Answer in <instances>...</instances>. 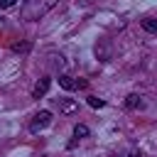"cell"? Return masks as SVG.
Segmentation results:
<instances>
[{"label": "cell", "instance_id": "4", "mask_svg": "<svg viewBox=\"0 0 157 157\" xmlns=\"http://www.w3.org/2000/svg\"><path fill=\"white\" fill-rule=\"evenodd\" d=\"M93 52H96V59H101V61H110L113 59V44L108 39H101Z\"/></svg>", "mask_w": 157, "mask_h": 157}, {"label": "cell", "instance_id": "12", "mask_svg": "<svg viewBox=\"0 0 157 157\" xmlns=\"http://www.w3.org/2000/svg\"><path fill=\"white\" fill-rule=\"evenodd\" d=\"M74 137H78V140H81V137H88V128H86L83 123H78V125L74 128Z\"/></svg>", "mask_w": 157, "mask_h": 157}, {"label": "cell", "instance_id": "9", "mask_svg": "<svg viewBox=\"0 0 157 157\" xmlns=\"http://www.w3.org/2000/svg\"><path fill=\"white\" fill-rule=\"evenodd\" d=\"M12 52L15 54H29L32 52V42H15L12 44Z\"/></svg>", "mask_w": 157, "mask_h": 157}, {"label": "cell", "instance_id": "10", "mask_svg": "<svg viewBox=\"0 0 157 157\" xmlns=\"http://www.w3.org/2000/svg\"><path fill=\"white\" fill-rule=\"evenodd\" d=\"M142 29L150 32V34H157V20L155 17H145L142 20Z\"/></svg>", "mask_w": 157, "mask_h": 157}, {"label": "cell", "instance_id": "14", "mask_svg": "<svg viewBox=\"0 0 157 157\" xmlns=\"http://www.w3.org/2000/svg\"><path fill=\"white\" fill-rule=\"evenodd\" d=\"M15 2H17V0H0V7H2V10H5V7H12V5H15Z\"/></svg>", "mask_w": 157, "mask_h": 157}, {"label": "cell", "instance_id": "1", "mask_svg": "<svg viewBox=\"0 0 157 157\" xmlns=\"http://www.w3.org/2000/svg\"><path fill=\"white\" fill-rule=\"evenodd\" d=\"M54 5H56V0H25L22 7H20V17L27 20V22H37V20H42Z\"/></svg>", "mask_w": 157, "mask_h": 157}, {"label": "cell", "instance_id": "13", "mask_svg": "<svg viewBox=\"0 0 157 157\" xmlns=\"http://www.w3.org/2000/svg\"><path fill=\"white\" fill-rule=\"evenodd\" d=\"M88 105H91V108H103V105H105V101H103V98H98V96H88Z\"/></svg>", "mask_w": 157, "mask_h": 157}, {"label": "cell", "instance_id": "11", "mask_svg": "<svg viewBox=\"0 0 157 157\" xmlns=\"http://www.w3.org/2000/svg\"><path fill=\"white\" fill-rule=\"evenodd\" d=\"M113 157H140V150H137V147H128V150H120V152H115Z\"/></svg>", "mask_w": 157, "mask_h": 157}, {"label": "cell", "instance_id": "6", "mask_svg": "<svg viewBox=\"0 0 157 157\" xmlns=\"http://www.w3.org/2000/svg\"><path fill=\"white\" fill-rule=\"evenodd\" d=\"M54 103H56L59 113H76L78 110V105L74 101H69V98H54Z\"/></svg>", "mask_w": 157, "mask_h": 157}, {"label": "cell", "instance_id": "5", "mask_svg": "<svg viewBox=\"0 0 157 157\" xmlns=\"http://www.w3.org/2000/svg\"><path fill=\"white\" fill-rule=\"evenodd\" d=\"M49 86H52V78H49V76H42V78L34 83V88H32V98H42V96H47Z\"/></svg>", "mask_w": 157, "mask_h": 157}, {"label": "cell", "instance_id": "2", "mask_svg": "<svg viewBox=\"0 0 157 157\" xmlns=\"http://www.w3.org/2000/svg\"><path fill=\"white\" fill-rule=\"evenodd\" d=\"M49 125H52V113H49V110H39V113L29 120V132L37 135V132H42V130L49 128Z\"/></svg>", "mask_w": 157, "mask_h": 157}, {"label": "cell", "instance_id": "3", "mask_svg": "<svg viewBox=\"0 0 157 157\" xmlns=\"http://www.w3.org/2000/svg\"><path fill=\"white\" fill-rule=\"evenodd\" d=\"M59 86H61L64 91H76V88H86L88 81H86V78H74V76H69V74H59Z\"/></svg>", "mask_w": 157, "mask_h": 157}, {"label": "cell", "instance_id": "8", "mask_svg": "<svg viewBox=\"0 0 157 157\" xmlns=\"http://www.w3.org/2000/svg\"><path fill=\"white\" fill-rule=\"evenodd\" d=\"M49 66H52L54 71H61V74H64V69H66V61H64V56H61V54H52V61H49Z\"/></svg>", "mask_w": 157, "mask_h": 157}, {"label": "cell", "instance_id": "7", "mask_svg": "<svg viewBox=\"0 0 157 157\" xmlns=\"http://www.w3.org/2000/svg\"><path fill=\"white\" fill-rule=\"evenodd\" d=\"M145 103H142V98L137 96V93H130L128 98H125V108L128 110H137V108H142Z\"/></svg>", "mask_w": 157, "mask_h": 157}]
</instances>
